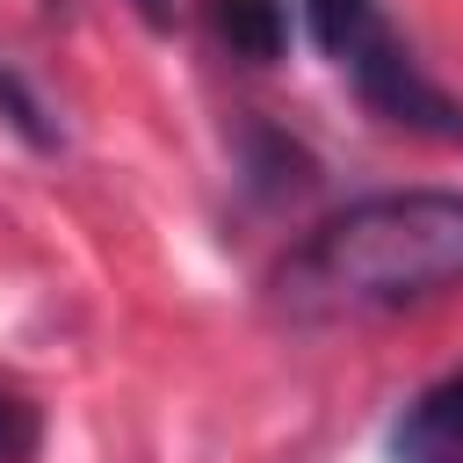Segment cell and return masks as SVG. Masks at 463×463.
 Here are the masks:
<instances>
[{
	"label": "cell",
	"mask_w": 463,
	"mask_h": 463,
	"mask_svg": "<svg viewBox=\"0 0 463 463\" xmlns=\"http://www.w3.org/2000/svg\"><path fill=\"white\" fill-rule=\"evenodd\" d=\"M318 58H333V72L354 87V101L391 123V130H412V137H434V145H463V94H449L420 58L412 43L391 29L383 0H297Z\"/></svg>",
	"instance_id": "2"
},
{
	"label": "cell",
	"mask_w": 463,
	"mask_h": 463,
	"mask_svg": "<svg viewBox=\"0 0 463 463\" xmlns=\"http://www.w3.org/2000/svg\"><path fill=\"white\" fill-rule=\"evenodd\" d=\"M463 289V188H376L340 203L275 268V311L297 326L383 318Z\"/></svg>",
	"instance_id": "1"
},
{
	"label": "cell",
	"mask_w": 463,
	"mask_h": 463,
	"mask_svg": "<svg viewBox=\"0 0 463 463\" xmlns=\"http://www.w3.org/2000/svg\"><path fill=\"white\" fill-rule=\"evenodd\" d=\"M210 29L232 58L275 65L289 51V0H210Z\"/></svg>",
	"instance_id": "4"
},
{
	"label": "cell",
	"mask_w": 463,
	"mask_h": 463,
	"mask_svg": "<svg viewBox=\"0 0 463 463\" xmlns=\"http://www.w3.org/2000/svg\"><path fill=\"white\" fill-rule=\"evenodd\" d=\"M36 449H43V412H36V398L14 391V383H0V463H29Z\"/></svg>",
	"instance_id": "6"
},
{
	"label": "cell",
	"mask_w": 463,
	"mask_h": 463,
	"mask_svg": "<svg viewBox=\"0 0 463 463\" xmlns=\"http://www.w3.org/2000/svg\"><path fill=\"white\" fill-rule=\"evenodd\" d=\"M391 463H463V369L427 383L391 420Z\"/></svg>",
	"instance_id": "3"
},
{
	"label": "cell",
	"mask_w": 463,
	"mask_h": 463,
	"mask_svg": "<svg viewBox=\"0 0 463 463\" xmlns=\"http://www.w3.org/2000/svg\"><path fill=\"white\" fill-rule=\"evenodd\" d=\"M137 14H145L152 29H166V22H174V0H137Z\"/></svg>",
	"instance_id": "7"
},
{
	"label": "cell",
	"mask_w": 463,
	"mask_h": 463,
	"mask_svg": "<svg viewBox=\"0 0 463 463\" xmlns=\"http://www.w3.org/2000/svg\"><path fill=\"white\" fill-rule=\"evenodd\" d=\"M0 123H7L29 152H58V145H65V130H58L51 101L36 94V80H29L14 58H0Z\"/></svg>",
	"instance_id": "5"
}]
</instances>
